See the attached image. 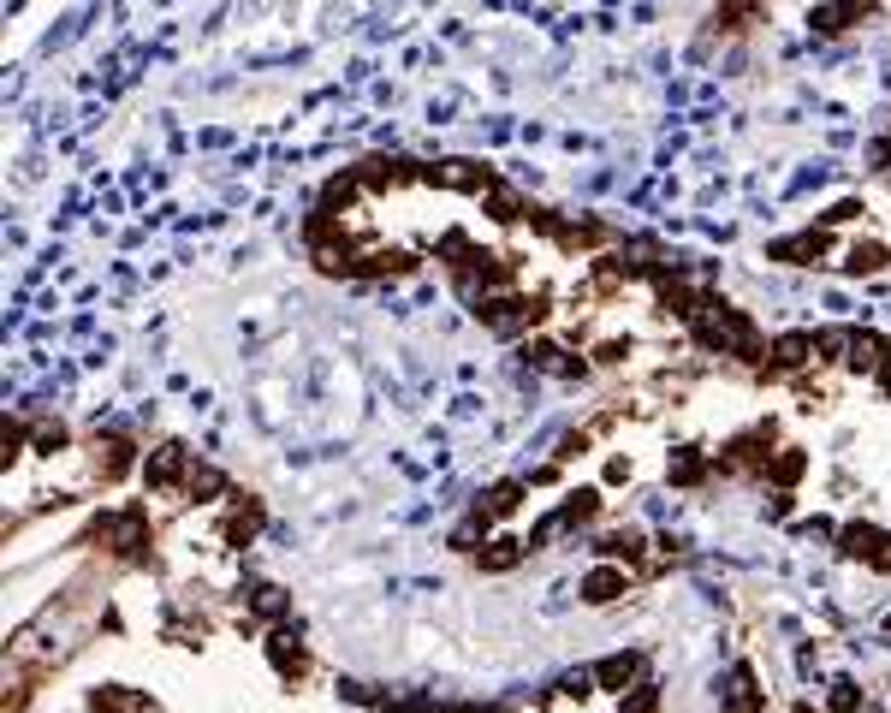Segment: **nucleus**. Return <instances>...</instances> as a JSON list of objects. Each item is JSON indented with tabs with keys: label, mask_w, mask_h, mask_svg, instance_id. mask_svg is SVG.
Masks as SVG:
<instances>
[{
	"label": "nucleus",
	"mask_w": 891,
	"mask_h": 713,
	"mask_svg": "<svg viewBox=\"0 0 891 713\" xmlns=\"http://www.w3.org/2000/svg\"><path fill=\"white\" fill-rule=\"evenodd\" d=\"M850 268H856V274H873V268H879V244H856Z\"/></svg>",
	"instance_id": "18"
},
{
	"label": "nucleus",
	"mask_w": 891,
	"mask_h": 713,
	"mask_svg": "<svg viewBox=\"0 0 891 713\" xmlns=\"http://www.w3.org/2000/svg\"><path fill=\"white\" fill-rule=\"evenodd\" d=\"M850 339H856V333H844V327H832V333H814V351L838 356V351H850Z\"/></svg>",
	"instance_id": "16"
},
{
	"label": "nucleus",
	"mask_w": 891,
	"mask_h": 713,
	"mask_svg": "<svg viewBox=\"0 0 891 713\" xmlns=\"http://www.w3.org/2000/svg\"><path fill=\"white\" fill-rule=\"evenodd\" d=\"M772 475H778V482H796V475H802V452H785L772 464Z\"/></svg>",
	"instance_id": "21"
},
{
	"label": "nucleus",
	"mask_w": 891,
	"mask_h": 713,
	"mask_svg": "<svg viewBox=\"0 0 891 713\" xmlns=\"http://www.w3.org/2000/svg\"><path fill=\"white\" fill-rule=\"evenodd\" d=\"M809 351H814L809 333H785L778 345H772V363H778V369H796V363H809Z\"/></svg>",
	"instance_id": "9"
},
{
	"label": "nucleus",
	"mask_w": 891,
	"mask_h": 713,
	"mask_svg": "<svg viewBox=\"0 0 891 713\" xmlns=\"http://www.w3.org/2000/svg\"><path fill=\"white\" fill-rule=\"evenodd\" d=\"M125 464H131V446H125V440H113V446H107V458H101V475H119Z\"/></svg>",
	"instance_id": "19"
},
{
	"label": "nucleus",
	"mask_w": 891,
	"mask_h": 713,
	"mask_svg": "<svg viewBox=\"0 0 891 713\" xmlns=\"http://www.w3.org/2000/svg\"><path fill=\"white\" fill-rule=\"evenodd\" d=\"M653 708H660V695H653V690H636L630 695V713H653Z\"/></svg>",
	"instance_id": "24"
},
{
	"label": "nucleus",
	"mask_w": 891,
	"mask_h": 713,
	"mask_svg": "<svg viewBox=\"0 0 891 713\" xmlns=\"http://www.w3.org/2000/svg\"><path fill=\"white\" fill-rule=\"evenodd\" d=\"M856 19H862V0H832V6L814 12V30H826V36H832V30H850Z\"/></svg>",
	"instance_id": "6"
},
{
	"label": "nucleus",
	"mask_w": 891,
	"mask_h": 713,
	"mask_svg": "<svg viewBox=\"0 0 891 713\" xmlns=\"http://www.w3.org/2000/svg\"><path fill=\"white\" fill-rule=\"evenodd\" d=\"M191 494H220V470H191Z\"/></svg>",
	"instance_id": "22"
},
{
	"label": "nucleus",
	"mask_w": 891,
	"mask_h": 713,
	"mask_svg": "<svg viewBox=\"0 0 891 713\" xmlns=\"http://www.w3.org/2000/svg\"><path fill=\"white\" fill-rule=\"evenodd\" d=\"M886 393H891V375H886Z\"/></svg>",
	"instance_id": "25"
},
{
	"label": "nucleus",
	"mask_w": 891,
	"mask_h": 713,
	"mask_svg": "<svg viewBox=\"0 0 891 713\" xmlns=\"http://www.w3.org/2000/svg\"><path fill=\"white\" fill-rule=\"evenodd\" d=\"M618 594H624V571H613V565H600V571L582 576V600H589V607H606Z\"/></svg>",
	"instance_id": "3"
},
{
	"label": "nucleus",
	"mask_w": 891,
	"mask_h": 713,
	"mask_svg": "<svg viewBox=\"0 0 891 713\" xmlns=\"http://www.w3.org/2000/svg\"><path fill=\"white\" fill-rule=\"evenodd\" d=\"M107 535H113V547L125 559H143V547H149V517L143 512H119V517H107Z\"/></svg>",
	"instance_id": "2"
},
{
	"label": "nucleus",
	"mask_w": 891,
	"mask_h": 713,
	"mask_svg": "<svg viewBox=\"0 0 891 713\" xmlns=\"http://www.w3.org/2000/svg\"><path fill=\"white\" fill-rule=\"evenodd\" d=\"M672 482H701V458H695V452H677V458H672Z\"/></svg>",
	"instance_id": "17"
},
{
	"label": "nucleus",
	"mask_w": 891,
	"mask_h": 713,
	"mask_svg": "<svg viewBox=\"0 0 891 713\" xmlns=\"http://www.w3.org/2000/svg\"><path fill=\"white\" fill-rule=\"evenodd\" d=\"M256 529H262V505L250 499L244 512H232V523H226V541H232V547H244V541H250Z\"/></svg>",
	"instance_id": "11"
},
{
	"label": "nucleus",
	"mask_w": 891,
	"mask_h": 713,
	"mask_svg": "<svg viewBox=\"0 0 891 713\" xmlns=\"http://www.w3.org/2000/svg\"><path fill=\"white\" fill-rule=\"evenodd\" d=\"M149 708V695H137V690H96V713H143Z\"/></svg>",
	"instance_id": "7"
},
{
	"label": "nucleus",
	"mask_w": 891,
	"mask_h": 713,
	"mask_svg": "<svg viewBox=\"0 0 891 713\" xmlns=\"http://www.w3.org/2000/svg\"><path fill=\"white\" fill-rule=\"evenodd\" d=\"M862 701H856V684H832V713H856Z\"/></svg>",
	"instance_id": "20"
},
{
	"label": "nucleus",
	"mask_w": 891,
	"mask_h": 713,
	"mask_svg": "<svg viewBox=\"0 0 891 713\" xmlns=\"http://www.w3.org/2000/svg\"><path fill=\"white\" fill-rule=\"evenodd\" d=\"M178 475H184V446H160L149 458V488H173Z\"/></svg>",
	"instance_id": "5"
},
{
	"label": "nucleus",
	"mask_w": 891,
	"mask_h": 713,
	"mask_svg": "<svg viewBox=\"0 0 891 713\" xmlns=\"http://www.w3.org/2000/svg\"><path fill=\"white\" fill-rule=\"evenodd\" d=\"M725 713H761V695H754L749 672H737V690H731V701H725Z\"/></svg>",
	"instance_id": "12"
},
{
	"label": "nucleus",
	"mask_w": 891,
	"mask_h": 713,
	"mask_svg": "<svg viewBox=\"0 0 891 713\" xmlns=\"http://www.w3.org/2000/svg\"><path fill=\"white\" fill-rule=\"evenodd\" d=\"M886 363V339L879 333H856L850 339V369H879Z\"/></svg>",
	"instance_id": "8"
},
{
	"label": "nucleus",
	"mask_w": 891,
	"mask_h": 713,
	"mask_svg": "<svg viewBox=\"0 0 891 713\" xmlns=\"http://www.w3.org/2000/svg\"><path fill=\"white\" fill-rule=\"evenodd\" d=\"M250 607H256L262 618H279V613H285V589H274V583H262V589H256V600H250Z\"/></svg>",
	"instance_id": "14"
},
{
	"label": "nucleus",
	"mask_w": 891,
	"mask_h": 713,
	"mask_svg": "<svg viewBox=\"0 0 891 713\" xmlns=\"http://www.w3.org/2000/svg\"><path fill=\"white\" fill-rule=\"evenodd\" d=\"M636 672H642V660H636V654H613V660H600V666H594V684H600V690H624Z\"/></svg>",
	"instance_id": "4"
},
{
	"label": "nucleus",
	"mask_w": 891,
	"mask_h": 713,
	"mask_svg": "<svg viewBox=\"0 0 891 713\" xmlns=\"http://www.w3.org/2000/svg\"><path fill=\"white\" fill-rule=\"evenodd\" d=\"M268 654H274L279 672H292V678H303V666H309V660H303V648H297L292 636H274V642H268Z\"/></svg>",
	"instance_id": "10"
},
{
	"label": "nucleus",
	"mask_w": 891,
	"mask_h": 713,
	"mask_svg": "<svg viewBox=\"0 0 891 713\" xmlns=\"http://www.w3.org/2000/svg\"><path fill=\"white\" fill-rule=\"evenodd\" d=\"M517 215H523V202H517L512 191H499V197H494V220H517Z\"/></svg>",
	"instance_id": "23"
},
{
	"label": "nucleus",
	"mask_w": 891,
	"mask_h": 713,
	"mask_svg": "<svg viewBox=\"0 0 891 713\" xmlns=\"http://www.w3.org/2000/svg\"><path fill=\"white\" fill-rule=\"evenodd\" d=\"M517 559H523V541H494V547L481 553V565H488V571H512Z\"/></svg>",
	"instance_id": "13"
},
{
	"label": "nucleus",
	"mask_w": 891,
	"mask_h": 713,
	"mask_svg": "<svg viewBox=\"0 0 891 713\" xmlns=\"http://www.w3.org/2000/svg\"><path fill=\"white\" fill-rule=\"evenodd\" d=\"M838 541H844V553H850V559H868L873 571H891V535H879L873 523H850Z\"/></svg>",
	"instance_id": "1"
},
{
	"label": "nucleus",
	"mask_w": 891,
	"mask_h": 713,
	"mask_svg": "<svg viewBox=\"0 0 891 713\" xmlns=\"http://www.w3.org/2000/svg\"><path fill=\"white\" fill-rule=\"evenodd\" d=\"M517 494H523L517 482H499L494 494H488V517H505V512H512V505H517Z\"/></svg>",
	"instance_id": "15"
}]
</instances>
